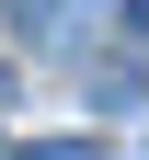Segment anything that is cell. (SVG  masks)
Returning a JSON list of instances; mask_svg holds the SVG:
<instances>
[{"instance_id":"cell-5","label":"cell","mask_w":149,"mask_h":160,"mask_svg":"<svg viewBox=\"0 0 149 160\" xmlns=\"http://www.w3.org/2000/svg\"><path fill=\"white\" fill-rule=\"evenodd\" d=\"M0 160H12V149H0Z\"/></svg>"},{"instance_id":"cell-1","label":"cell","mask_w":149,"mask_h":160,"mask_svg":"<svg viewBox=\"0 0 149 160\" xmlns=\"http://www.w3.org/2000/svg\"><path fill=\"white\" fill-rule=\"evenodd\" d=\"M12 23H23L35 46H80V34H92V0H12Z\"/></svg>"},{"instance_id":"cell-3","label":"cell","mask_w":149,"mask_h":160,"mask_svg":"<svg viewBox=\"0 0 149 160\" xmlns=\"http://www.w3.org/2000/svg\"><path fill=\"white\" fill-rule=\"evenodd\" d=\"M126 12H138V34H149V0H126Z\"/></svg>"},{"instance_id":"cell-2","label":"cell","mask_w":149,"mask_h":160,"mask_svg":"<svg viewBox=\"0 0 149 160\" xmlns=\"http://www.w3.org/2000/svg\"><path fill=\"white\" fill-rule=\"evenodd\" d=\"M35 160H92V137H46V149H35Z\"/></svg>"},{"instance_id":"cell-4","label":"cell","mask_w":149,"mask_h":160,"mask_svg":"<svg viewBox=\"0 0 149 160\" xmlns=\"http://www.w3.org/2000/svg\"><path fill=\"white\" fill-rule=\"evenodd\" d=\"M0 92H12V69H0Z\"/></svg>"}]
</instances>
